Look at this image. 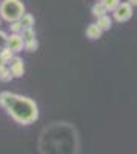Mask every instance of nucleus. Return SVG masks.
<instances>
[{
	"instance_id": "10",
	"label": "nucleus",
	"mask_w": 137,
	"mask_h": 154,
	"mask_svg": "<svg viewBox=\"0 0 137 154\" xmlns=\"http://www.w3.org/2000/svg\"><path fill=\"white\" fill-rule=\"evenodd\" d=\"M12 79H14V77H12L9 68H8L6 65H3L2 68H0V80H2V82H9V80H12Z\"/></svg>"
},
{
	"instance_id": "18",
	"label": "nucleus",
	"mask_w": 137,
	"mask_h": 154,
	"mask_svg": "<svg viewBox=\"0 0 137 154\" xmlns=\"http://www.w3.org/2000/svg\"><path fill=\"white\" fill-rule=\"evenodd\" d=\"M3 65H5V62H3V60H2V57H0V68H2V66H3Z\"/></svg>"
},
{
	"instance_id": "15",
	"label": "nucleus",
	"mask_w": 137,
	"mask_h": 154,
	"mask_svg": "<svg viewBox=\"0 0 137 154\" xmlns=\"http://www.w3.org/2000/svg\"><path fill=\"white\" fill-rule=\"evenodd\" d=\"M9 29L11 32H20L22 31V25L19 20H14V22H9Z\"/></svg>"
},
{
	"instance_id": "3",
	"label": "nucleus",
	"mask_w": 137,
	"mask_h": 154,
	"mask_svg": "<svg viewBox=\"0 0 137 154\" xmlns=\"http://www.w3.org/2000/svg\"><path fill=\"white\" fill-rule=\"evenodd\" d=\"M113 12H114V19L122 23L132 17V6L128 2H122V3L119 2V5L113 9Z\"/></svg>"
},
{
	"instance_id": "7",
	"label": "nucleus",
	"mask_w": 137,
	"mask_h": 154,
	"mask_svg": "<svg viewBox=\"0 0 137 154\" xmlns=\"http://www.w3.org/2000/svg\"><path fill=\"white\" fill-rule=\"evenodd\" d=\"M97 25H99V28H100L102 31H108L111 26H113V20H111V17H108L105 14V16L97 17Z\"/></svg>"
},
{
	"instance_id": "11",
	"label": "nucleus",
	"mask_w": 137,
	"mask_h": 154,
	"mask_svg": "<svg viewBox=\"0 0 137 154\" xmlns=\"http://www.w3.org/2000/svg\"><path fill=\"white\" fill-rule=\"evenodd\" d=\"M23 48L28 51V53H34V51H37V48H39V42L35 40V38H31V40H25L23 42Z\"/></svg>"
},
{
	"instance_id": "13",
	"label": "nucleus",
	"mask_w": 137,
	"mask_h": 154,
	"mask_svg": "<svg viewBox=\"0 0 137 154\" xmlns=\"http://www.w3.org/2000/svg\"><path fill=\"white\" fill-rule=\"evenodd\" d=\"M22 38H23V42L25 40H31V38H35V32L32 28H22Z\"/></svg>"
},
{
	"instance_id": "9",
	"label": "nucleus",
	"mask_w": 137,
	"mask_h": 154,
	"mask_svg": "<svg viewBox=\"0 0 137 154\" xmlns=\"http://www.w3.org/2000/svg\"><path fill=\"white\" fill-rule=\"evenodd\" d=\"M91 12H93L94 17H100V16H105L108 11L105 9V6L102 5V2H99V3H96V5L91 8Z\"/></svg>"
},
{
	"instance_id": "17",
	"label": "nucleus",
	"mask_w": 137,
	"mask_h": 154,
	"mask_svg": "<svg viewBox=\"0 0 137 154\" xmlns=\"http://www.w3.org/2000/svg\"><path fill=\"white\" fill-rule=\"evenodd\" d=\"M128 3H129L131 6H135V5H137V0H128Z\"/></svg>"
},
{
	"instance_id": "2",
	"label": "nucleus",
	"mask_w": 137,
	"mask_h": 154,
	"mask_svg": "<svg viewBox=\"0 0 137 154\" xmlns=\"http://www.w3.org/2000/svg\"><path fill=\"white\" fill-rule=\"evenodd\" d=\"M23 12H25V6L20 0H3L2 5H0V16L6 22L19 20Z\"/></svg>"
},
{
	"instance_id": "14",
	"label": "nucleus",
	"mask_w": 137,
	"mask_h": 154,
	"mask_svg": "<svg viewBox=\"0 0 137 154\" xmlns=\"http://www.w3.org/2000/svg\"><path fill=\"white\" fill-rule=\"evenodd\" d=\"M100 2H102V5L105 6V9L109 12V11H113V9L119 5L120 0H100Z\"/></svg>"
},
{
	"instance_id": "16",
	"label": "nucleus",
	"mask_w": 137,
	"mask_h": 154,
	"mask_svg": "<svg viewBox=\"0 0 137 154\" xmlns=\"http://www.w3.org/2000/svg\"><path fill=\"white\" fill-rule=\"evenodd\" d=\"M6 40H8V35H6V32L0 31V49L6 46Z\"/></svg>"
},
{
	"instance_id": "6",
	"label": "nucleus",
	"mask_w": 137,
	"mask_h": 154,
	"mask_svg": "<svg viewBox=\"0 0 137 154\" xmlns=\"http://www.w3.org/2000/svg\"><path fill=\"white\" fill-rule=\"evenodd\" d=\"M102 29L99 28L97 23H91L88 28H86V37L91 38V40H99V38L102 37Z\"/></svg>"
},
{
	"instance_id": "4",
	"label": "nucleus",
	"mask_w": 137,
	"mask_h": 154,
	"mask_svg": "<svg viewBox=\"0 0 137 154\" xmlns=\"http://www.w3.org/2000/svg\"><path fill=\"white\" fill-rule=\"evenodd\" d=\"M6 48H9L12 53H20L23 51V38L19 32H12L8 40H6Z\"/></svg>"
},
{
	"instance_id": "8",
	"label": "nucleus",
	"mask_w": 137,
	"mask_h": 154,
	"mask_svg": "<svg viewBox=\"0 0 137 154\" xmlns=\"http://www.w3.org/2000/svg\"><path fill=\"white\" fill-rule=\"evenodd\" d=\"M19 22H20V25H22V28H32V25H34V17L31 16V14H23L20 16V19H19Z\"/></svg>"
},
{
	"instance_id": "12",
	"label": "nucleus",
	"mask_w": 137,
	"mask_h": 154,
	"mask_svg": "<svg viewBox=\"0 0 137 154\" xmlns=\"http://www.w3.org/2000/svg\"><path fill=\"white\" fill-rule=\"evenodd\" d=\"M0 57H2V60L5 62V65H8V62L12 59V57H14V53H12V51L9 49V48H2V49H0Z\"/></svg>"
},
{
	"instance_id": "5",
	"label": "nucleus",
	"mask_w": 137,
	"mask_h": 154,
	"mask_svg": "<svg viewBox=\"0 0 137 154\" xmlns=\"http://www.w3.org/2000/svg\"><path fill=\"white\" fill-rule=\"evenodd\" d=\"M9 71L12 74V77H22L25 74V65H23V60L20 57H12L9 62Z\"/></svg>"
},
{
	"instance_id": "1",
	"label": "nucleus",
	"mask_w": 137,
	"mask_h": 154,
	"mask_svg": "<svg viewBox=\"0 0 137 154\" xmlns=\"http://www.w3.org/2000/svg\"><path fill=\"white\" fill-rule=\"evenodd\" d=\"M0 106L5 108L9 116L20 125H31L39 119V108L28 97L3 91L0 94Z\"/></svg>"
}]
</instances>
